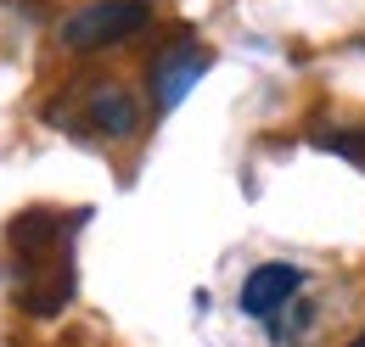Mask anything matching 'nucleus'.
<instances>
[{
    "mask_svg": "<svg viewBox=\"0 0 365 347\" xmlns=\"http://www.w3.org/2000/svg\"><path fill=\"white\" fill-rule=\"evenodd\" d=\"M304 297V269L298 263H259L247 280H242V292H236V303L247 319H275L287 303H298Z\"/></svg>",
    "mask_w": 365,
    "mask_h": 347,
    "instance_id": "nucleus-4",
    "label": "nucleus"
},
{
    "mask_svg": "<svg viewBox=\"0 0 365 347\" xmlns=\"http://www.w3.org/2000/svg\"><path fill=\"white\" fill-rule=\"evenodd\" d=\"M79 112H85V129L101 140H130L140 129V101L124 85H91L79 95Z\"/></svg>",
    "mask_w": 365,
    "mask_h": 347,
    "instance_id": "nucleus-5",
    "label": "nucleus"
},
{
    "mask_svg": "<svg viewBox=\"0 0 365 347\" xmlns=\"http://www.w3.org/2000/svg\"><path fill=\"white\" fill-rule=\"evenodd\" d=\"M349 347H365V331H360V336H354V342H349Z\"/></svg>",
    "mask_w": 365,
    "mask_h": 347,
    "instance_id": "nucleus-6",
    "label": "nucleus"
},
{
    "mask_svg": "<svg viewBox=\"0 0 365 347\" xmlns=\"http://www.w3.org/2000/svg\"><path fill=\"white\" fill-rule=\"evenodd\" d=\"M152 23V0H91L85 11H73L62 23V45L68 50H107V45L135 40L140 28Z\"/></svg>",
    "mask_w": 365,
    "mask_h": 347,
    "instance_id": "nucleus-2",
    "label": "nucleus"
},
{
    "mask_svg": "<svg viewBox=\"0 0 365 347\" xmlns=\"http://www.w3.org/2000/svg\"><path fill=\"white\" fill-rule=\"evenodd\" d=\"M208 68H214V56L197 40H180V45H169V50H158L152 68H146V79H152V112H175Z\"/></svg>",
    "mask_w": 365,
    "mask_h": 347,
    "instance_id": "nucleus-3",
    "label": "nucleus"
},
{
    "mask_svg": "<svg viewBox=\"0 0 365 347\" xmlns=\"http://www.w3.org/2000/svg\"><path fill=\"white\" fill-rule=\"evenodd\" d=\"M11 252H17V303L29 314H56L73 297V269L62 241V213H23L11 218Z\"/></svg>",
    "mask_w": 365,
    "mask_h": 347,
    "instance_id": "nucleus-1",
    "label": "nucleus"
}]
</instances>
